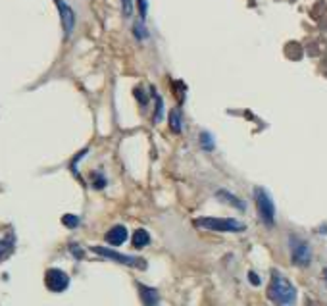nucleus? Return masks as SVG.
<instances>
[{
    "mask_svg": "<svg viewBox=\"0 0 327 306\" xmlns=\"http://www.w3.org/2000/svg\"><path fill=\"white\" fill-rule=\"evenodd\" d=\"M268 297L276 306H294L296 303V289L294 285L283 277L281 273H272V283L268 287Z\"/></svg>",
    "mask_w": 327,
    "mask_h": 306,
    "instance_id": "obj_1",
    "label": "nucleus"
},
{
    "mask_svg": "<svg viewBox=\"0 0 327 306\" xmlns=\"http://www.w3.org/2000/svg\"><path fill=\"white\" fill-rule=\"evenodd\" d=\"M254 198H256V208H258L260 219L264 221V225L272 227L276 223V204H274L272 197L268 195L266 189L256 187L254 189Z\"/></svg>",
    "mask_w": 327,
    "mask_h": 306,
    "instance_id": "obj_2",
    "label": "nucleus"
},
{
    "mask_svg": "<svg viewBox=\"0 0 327 306\" xmlns=\"http://www.w3.org/2000/svg\"><path fill=\"white\" fill-rule=\"evenodd\" d=\"M194 223L198 227L212 229V231H242L244 229V223L231 218H198L194 219Z\"/></svg>",
    "mask_w": 327,
    "mask_h": 306,
    "instance_id": "obj_3",
    "label": "nucleus"
},
{
    "mask_svg": "<svg viewBox=\"0 0 327 306\" xmlns=\"http://www.w3.org/2000/svg\"><path fill=\"white\" fill-rule=\"evenodd\" d=\"M291 245V258L296 266H308L312 262V251H310V245L298 237H291L289 241Z\"/></svg>",
    "mask_w": 327,
    "mask_h": 306,
    "instance_id": "obj_4",
    "label": "nucleus"
},
{
    "mask_svg": "<svg viewBox=\"0 0 327 306\" xmlns=\"http://www.w3.org/2000/svg\"><path fill=\"white\" fill-rule=\"evenodd\" d=\"M93 251L96 254H100L104 258H110V260H116L120 264H125V266H133V268H146V262L140 260V258H135V256H127V254H121V252H116L112 249H104V247H93Z\"/></svg>",
    "mask_w": 327,
    "mask_h": 306,
    "instance_id": "obj_5",
    "label": "nucleus"
},
{
    "mask_svg": "<svg viewBox=\"0 0 327 306\" xmlns=\"http://www.w3.org/2000/svg\"><path fill=\"white\" fill-rule=\"evenodd\" d=\"M45 283H47V287L54 291V293H62V291H66L69 285V277L68 273H64L62 270H58V268H50V270L47 271V275H45Z\"/></svg>",
    "mask_w": 327,
    "mask_h": 306,
    "instance_id": "obj_6",
    "label": "nucleus"
},
{
    "mask_svg": "<svg viewBox=\"0 0 327 306\" xmlns=\"http://www.w3.org/2000/svg\"><path fill=\"white\" fill-rule=\"evenodd\" d=\"M56 2V6H58V12H60V19H62V25H64V31H66V35H71V31H73V25H75V14H73V10L69 8L68 4L64 2V0H54Z\"/></svg>",
    "mask_w": 327,
    "mask_h": 306,
    "instance_id": "obj_7",
    "label": "nucleus"
},
{
    "mask_svg": "<svg viewBox=\"0 0 327 306\" xmlns=\"http://www.w3.org/2000/svg\"><path fill=\"white\" fill-rule=\"evenodd\" d=\"M125 239H127V229H125L123 225H114V227L106 233V241H108L110 245H114V247L123 245Z\"/></svg>",
    "mask_w": 327,
    "mask_h": 306,
    "instance_id": "obj_8",
    "label": "nucleus"
},
{
    "mask_svg": "<svg viewBox=\"0 0 327 306\" xmlns=\"http://www.w3.org/2000/svg\"><path fill=\"white\" fill-rule=\"evenodd\" d=\"M139 291H140V299H142V305L144 306H156L158 305L160 295H158V291H156V289L139 285Z\"/></svg>",
    "mask_w": 327,
    "mask_h": 306,
    "instance_id": "obj_9",
    "label": "nucleus"
},
{
    "mask_svg": "<svg viewBox=\"0 0 327 306\" xmlns=\"http://www.w3.org/2000/svg\"><path fill=\"white\" fill-rule=\"evenodd\" d=\"M150 243V235L146 233L144 229H137L135 233H133V247L135 249H142L144 245H148Z\"/></svg>",
    "mask_w": 327,
    "mask_h": 306,
    "instance_id": "obj_10",
    "label": "nucleus"
},
{
    "mask_svg": "<svg viewBox=\"0 0 327 306\" xmlns=\"http://www.w3.org/2000/svg\"><path fill=\"white\" fill-rule=\"evenodd\" d=\"M216 197L220 198V200H225V202H231L233 206H239V210H244V202L239 200L237 197H233L229 191H218V195Z\"/></svg>",
    "mask_w": 327,
    "mask_h": 306,
    "instance_id": "obj_11",
    "label": "nucleus"
},
{
    "mask_svg": "<svg viewBox=\"0 0 327 306\" xmlns=\"http://www.w3.org/2000/svg\"><path fill=\"white\" fill-rule=\"evenodd\" d=\"M170 126L177 133L181 131V114H179V110H172V114H170Z\"/></svg>",
    "mask_w": 327,
    "mask_h": 306,
    "instance_id": "obj_12",
    "label": "nucleus"
},
{
    "mask_svg": "<svg viewBox=\"0 0 327 306\" xmlns=\"http://www.w3.org/2000/svg\"><path fill=\"white\" fill-rule=\"evenodd\" d=\"M200 143H202V148H208V150L214 148V139H212V135L206 133V131L200 133Z\"/></svg>",
    "mask_w": 327,
    "mask_h": 306,
    "instance_id": "obj_13",
    "label": "nucleus"
},
{
    "mask_svg": "<svg viewBox=\"0 0 327 306\" xmlns=\"http://www.w3.org/2000/svg\"><path fill=\"white\" fill-rule=\"evenodd\" d=\"M12 251V241H0V260L6 258Z\"/></svg>",
    "mask_w": 327,
    "mask_h": 306,
    "instance_id": "obj_14",
    "label": "nucleus"
},
{
    "mask_svg": "<svg viewBox=\"0 0 327 306\" xmlns=\"http://www.w3.org/2000/svg\"><path fill=\"white\" fill-rule=\"evenodd\" d=\"M62 221H64V225H68V227H77V225H79V218L71 216V214H66V216L62 218Z\"/></svg>",
    "mask_w": 327,
    "mask_h": 306,
    "instance_id": "obj_15",
    "label": "nucleus"
},
{
    "mask_svg": "<svg viewBox=\"0 0 327 306\" xmlns=\"http://www.w3.org/2000/svg\"><path fill=\"white\" fill-rule=\"evenodd\" d=\"M123 2V16H131L133 14V0H121Z\"/></svg>",
    "mask_w": 327,
    "mask_h": 306,
    "instance_id": "obj_16",
    "label": "nucleus"
},
{
    "mask_svg": "<svg viewBox=\"0 0 327 306\" xmlns=\"http://www.w3.org/2000/svg\"><path fill=\"white\" fill-rule=\"evenodd\" d=\"M139 12L140 18H146V0H139Z\"/></svg>",
    "mask_w": 327,
    "mask_h": 306,
    "instance_id": "obj_17",
    "label": "nucleus"
},
{
    "mask_svg": "<svg viewBox=\"0 0 327 306\" xmlns=\"http://www.w3.org/2000/svg\"><path fill=\"white\" fill-rule=\"evenodd\" d=\"M248 279H250V283H252V285H260V277L254 273V271H250V273H248Z\"/></svg>",
    "mask_w": 327,
    "mask_h": 306,
    "instance_id": "obj_18",
    "label": "nucleus"
},
{
    "mask_svg": "<svg viewBox=\"0 0 327 306\" xmlns=\"http://www.w3.org/2000/svg\"><path fill=\"white\" fill-rule=\"evenodd\" d=\"M324 277H326V281H327V268L324 270Z\"/></svg>",
    "mask_w": 327,
    "mask_h": 306,
    "instance_id": "obj_19",
    "label": "nucleus"
}]
</instances>
